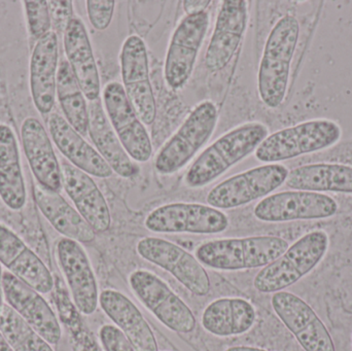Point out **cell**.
Instances as JSON below:
<instances>
[{
	"instance_id": "cell-1",
	"label": "cell",
	"mask_w": 352,
	"mask_h": 351,
	"mask_svg": "<svg viewBox=\"0 0 352 351\" xmlns=\"http://www.w3.org/2000/svg\"><path fill=\"white\" fill-rule=\"evenodd\" d=\"M268 136V127L260 122L234 128L203 150L188 168L184 183L192 189L209 185L256 150Z\"/></svg>"
},
{
	"instance_id": "cell-2",
	"label": "cell",
	"mask_w": 352,
	"mask_h": 351,
	"mask_svg": "<svg viewBox=\"0 0 352 351\" xmlns=\"http://www.w3.org/2000/svg\"><path fill=\"white\" fill-rule=\"evenodd\" d=\"M299 36V22L287 14L277 21L267 38L258 68V90L261 100L270 109H277L285 100Z\"/></svg>"
},
{
	"instance_id": "cell-3",
	"label": "cell",
	"mask_w": 352,
	"mask_h": 351,
	"mask_svg": "<svg viewBox=\"0 0 352 351\" xmlns=\"http://www.w3.org/2000/svg\"><path fill=\"white\" fill-rule=\"evenodd\" d=\"M277 236H252L206 241L197 247L195 257L203 266L219 271H241L264 268L289 249Z\"/></svg>"
},
{
	"instance_id": "cell-4",
	"label": "cell",
	"mask_w": 352,
	"mask_h": 351,
	"mask_svg": "<svg viewBox=\"0 0 352 351\" xmlns=\"http://www.w3.org/2000/svg\"><path fill=\"white\" fill-rule=\"evenodd\" d=\"M329 245L330 239L324 231L307 233L278 259L258 271L254 288L262 294H275L297 284L322 261Z\"/></svg>"
},
{
	"instance_id": "cell-5",
	"label": "cell",
	"mask_w": 352,
	"mask_h": 351,
	"mask_svg": "<svg viewBox=\"0 0 352 351\" xmlns=\"http://www.w3.org/2000/svg\"><path fill=\"white\" fill-rule=\"evenodd\" d=\"M342 130L336 122L318 119L285 128L269 135L256 150V158L267 164L320 152L336 144Z\"/></svg>"
},
{
	"instance_id": "cell-6",
	"label": "cell",
	"mask_w": 352,
	"mask_h": 351,
	"mask_svg": "<svg viewBox=\"0 0 352 351\" xmlns=\"http://www.w3.org/2000/svg\"><path fill=\"white\" fill-rule=\"evenodd\" d=\"M217 120L219 111L215 103L210 100L199 103L157 155V172L171 175L184 168L208 141L217 127Z\"/></svg>"
},
{
	"instance_id": "cell-7",
	"label": "cell",
	"mask_w": 352,
	"mask_h": 351,
	"mask_svg": "<svg viewBox=\"0 0 352 351\" xmlns=\"http://www.w3.org/2000/svg\"><path fill=\"white\" fill-rule=\"evenodd\" d=\"M128 282L142 306L167 329L179 334L195 331L197 319L194 313L158 275L138 269L131 272Z\"/></svg>"
},
{
	"instance_id": "cell-8",
	"label": "cell",
	"mask_w": 352,
	"mask_h": 351,
	"mask_svg": "<svg viewBox=\"0 0 352 351\" xmlns=\"http://www.w3.org/2000/svg\"><path fill=\"white\" fill-rule=\"evenodd\" d=\"M289 173V169L279 163L254 167L212 188L207 195V203L219 210L248 205L281 187Z\"/></svg>"
},
{
	"instance_id": "cell-9",
	"label": "cell",
	"mask_w": 352,
	"mask_h": 351,
	"mask_svg": "<svg viewBox=\"0 0 352 351\" xmlns=\"http://www.w3.org/2000/svg\"><path fill=\"white\" fill-rule=\"evenodd\" d=\"M144 226L158 234L212 235L225 232L229 218L225 212L209 205L177 202L153 210Z\"/></svg>"
},
{
	"instance_id": "cell-10",
	"label": "cell",
	"mask_w": 352,
	"mask_h": 351,
	"mask_svg": "<svg viewBox=\"0 0 352 351\" xmlns=\"http://www.w3.org/2000/svg\"><path fill=\"white\" fill-rule=\"evenodd\" d=\"M136 251L142 259L169 272L195 296L205 297L210 292L204 266L179 245L158 237H144L136 245Z\"/></svg>"
},
{
	"instance_id": "cell-11",
	"label": "cell",
	"mask_w": 352,
	"mask_h": 351,
	"mask_svg": "<svg viewBox=\"0 0 352 351\" xmlns=\"http://www.w3.org/2000/svg\"><path fill=\"white\" fill-rule=\"evenodd\" d=\"M339 205L331 196L307 191H287L267 196L254 210L258 220L287 223L332 218Z\"/></svg>"
},
{
	"instance_id": "cell-12",
	"label": "cell",
	"mask_w": 352,
	"mask_h": 351,
	"mask_svg": "<svg viewBox=\"0 0 352 351\" xmlns=\"http://www.w3.org/2000/svg\"><path fill=\"white\" fill-rule=\"evenodd\" d=\"M103 104L109 123L130 158L136 162H148L153 154L152 141L123 84L109 82L103 89Z\"/></svg>"
},
{
	"instance_id": "cell-13",
	"label": "cell",
	"mask_w": 352,
	"mask_h": 351,
	"mask_svg": "<svg viewBox=\"0 0 352 351\" xmlns=\"http://www.w3.org/2000/svg\"><path fill=\"white\" fill-rule=\"evenodd\" d=\"M209 26L208 12L186 16L176 27L165 59L164 76L173 90L186 86L192 76Z\"/></svg>"
},
{
	"instance_id": "cell-14",
	"label": "cell",
	"mask_w": 352,
	"mask_h": 351,
	"mask_svg": "<svg viewBox=\"0 0 352 351\" xmlns=\"http://www.w3.org/2000/svg\"><path fill=\"white\" fill-rule=\"evenodd\" d=\"M121 72L124 90L140 119L152 125L157 115L156 99L153 91L146 43L138 35H131L122 47Z\"/></svg>"
},
{
	"instance_id": "cell-15",
	"label": "cell",
	"mask_w": 352,
	"mask_h": 351,
	"mask_svg": "<svg viewBox=\"0 0 352 351\" xmlns=\"http://www.w3.org/2000/svg\"><path fill=\"white\" fill-rule=\"evenodd\" d=\"M273 310L305 351H336L324 321L308 303L289 292L271 298Z\"/></svg>"
},
{
	"instance_id": "cell-16",
	"label": "cell",
	"mask_w": 352,
	"mask_h": 351,
	"mask_svg": "<svg viewBox=\"0 0 352 351\" xmlns=\"http://www.w3.org/2000/svg\"><path fill=\"white\" fill-rule=\"evenodd\" d=\"M56 257L74 306L82 315H92L100 294L88 253L78 241L63 237L56 245Z\"/></svg>"
},
{
	"instance_id": "cell-17",
	"label": "cell",
	"mask_w": 352,
	"mask_h": 351,
	"mask_svg": "<svg viewBox=\"0 0 352 351\" xmlns=\"http://www.w3.org/2000/svg\"><path fill=\"white\" fill-rule=\"evenodd\" d=\"M2 284L6 304L14 309L45 341L57 346L62 337L61 326L43 294L8 271H3Z\"/></svg>"
},
{
	"instance_id": "cell-18",
	"label": "cell",
	"mask_w": 352,
	"mask_h": 351,
	"mask_svg": "<svg viewBox=\"0 0 352 351\" xmlns=\"http://www.w3.org/2000/svg\"><path fill=\"white\" fill-rule=\"evenodd\" d=\"M248 21L245 0L223 1L205 54L204 63L209 71H221L229 65L241 45Z\"/></svg>"
},
{
	"instance_id": "cell-19",
	"label": "cell",
	"mask_w": 352,
	"mask_h": 351,
	"mask_svg": "<svg viewBox=\"0 0 352 351\" xmlns=\"http://www.w3.org/2000/svg\"><path fill=\"white\" fill-rule=\"evenodd\" d=\"M0 264L41 294H49L55 288L53 274L43 260L3 224H0Z\"/></svg>"
},
{
	"instance_id": "cell-20",
	"label": "cell",
	"mask_w": 352,
	"mask_h": 351,
	"mask_svg": "<svg viewBox=\"0 0 352 351\" xmlns=\"http://www.w3.org/2000/svg\"><path fill=\"white\" fill-rule=\"evenodd\" d=\"M62 187L78 214L96 233H104L111 225V210L94 179L67 162H62Z\"/></svg>"
},
{
	"instance_id": "cell-21",
	"label": "cell",
	"mask_w": 352,
	"mask_h": 351,
	"mask_svg": "<svg viewBox=\"0 0 352 351\" xmlns=\"http://www.w3.org/2000/svg\"><path fill=\"white\" fill-rule=\"evenodd\" d=\"M23 148L36 183L49 191L59 193L62 188L61 165L43 124L27 117L21 128Z\"/></svg>"
},
{
	"instance_id": "cell-22",
	"label": "cell",
	"mask_w": 352,
	"mask_h": 351,
	"mask_svg": "<svg viewBox=\"0 0 352 351\" xmlns=\"http://www.w3.org/2000/svg\"><path fill=\"white\" fill-rule=\"evenodd\" d=\"M58 36L50 31L37 41L30 59V90L39 113L49 115L55 104L57 92Z\"/></svg>"
},
{
	"instance_id": "cell-23",
	"label": "cell",
	"mask_w": 352,
	"mask_h": 351,
	"mask_svg": "<svg viewBox=\"0 0 352 351\" xmlns=\"http://www.w3.org/2000/svg\"><path fill=\"white\" fill-rule=\"evenodd\" d=\"M99 305L116 327L127 337L138 351H159L152 328L138 307L119 291L104 290Z\"/></svg>"
},
{
	"instance_id": "cell-24",
	"label": "cell",
	"mask_w": 352,
	"mask_h": 351,
	"mask_svg": "<svg viewBox=\"0 0 352 351\" xmlns=\"http://www.w3.org/2000/svg\"><path fill=\"white\" fill-rule=\"evenodd\" d=\"M64 51L72 72L88 100L100 98L101 84L98 67L82 20L74 18L64 31Z\"/></svg>"
},
{
	"instance_id": "cell-25",
	"label": "cell",
	"mask_w": 352,
	"mask_h": 351,
	"mask_svg": "<svg viewBox=\"0 0 352 351\" xmlns=\"http://www.w3.org/2000/svg\"><path fill=\"white\" fill-rule=\"evenodd\" d=\"M50 134L62 155L80 170L90 177L107 179L113 171L99 152L58 113H52L49 121Z\"/></svg>"
},
{
	"instance_id": "cell-26",
	"label": "cell",
	"mask_w": 352,
	"mask_h": 351,
	"mask_svg": "<svg viewBox=\"0 0 352 351\" xmlns=\"http://www.w3.org/2000/svg\"><path fill=\"white\" fill-rule=\"evenodd\" d=\"M88 134L97 152L111 166L113 172L123 179H132L140 172V167L132 161L122 146L109 117L101 104L100 98L90 101Z\"/></svg>"
},
{
	"instance_id": "cell-27",
	"label": "cell",
	"mask_w": 352,
	"mask_h": 351,
	"mask_svg": "<svg viewBox=\"0 0 352 351\" xmlns=\"http://www.w3.org/2000/svg\"><path fill=\"white\" fill-rule=\"evenodd\" d=\"M256 319V309L250 301L238 297H227L207 305L201 317V325L210 335L229 338L250 332Z\"/></svg>"
},
{
	"instance_id": "cell-28",
	"label": "cell",
	"mask_w": 352,
	"mask_h": 351,
	"mask_svg": "<svg viewBox=\"0 0 352 351\" xmlns=\"http://www.w3.org/2000/svg\"><path fill=\"white\" fill-rule=\"evenodd\" d=\"M34 198L41 214L64 238L78 243H90L95 240L96 232L92 227L59 193L43 189L36 183Z\"/></svg>"
},
{
	"instance_id": "cell-29",
	"label": "cell",
	"mask_w": 352,
	"mask_h": 351,
	"mask_svg": "<svg viewBox=\"0 0 352 351\" xmlns=\"http://www.w3.org/2000/svg\"><path fill=\"white\" fill-rule=\"evenodd\" d=\"M0 199L10 210H21L27 192L18 140L12 128L0 125Z\"/></svg>"
},
{
	"instance_id": "cell-30",
	"label": "cell",
	"mask_w": 352,
	"mask_h": 351,
	"mask_svg": "<svg viewBox=\"0 0 352 351\" xmlns=\"http://www.w3.org/2000/svg\"><path fill=\"white\" fill-rule=\"evenodd\" d=\"M285 183L296 191L352 195V167L331 163L304 165L289 171Z\"/></svg>"
},
{
	"instance_id": "cell-31",
	"label": "cell",
	"mask_w": 352,
	"mask_h": 351,
	"mask_svg": "<svg viewBox=\"0 0 352 351\" xmlns=\"http://www.w3.org/2000/svg\"><path fill=\"white\" fill-rule=\"evenodd\" d=\"M57 96L66 121L82 136L88 134L89 109L69 63L62 60L58 68Z\"/></svg>"
},
{
	"instance_id": "cell-32",
	"label": "cell",
	"mask_w": 352,
	"mask_h": 351,
	"mask_svg": "<svg viewBox=\"0 0 352 351\" xmlns=\"http://www.w3.org/2000/svg\"><path fill=\"white\" fill-rule=\"evenodd\" d=\"M0 333L14 351H55L8 304L0 310Z\"/></svg>"
},
{
	"instance_id": "cell-33",
	"label": "cell",
	"mask_w": 352,
	"mask_h": 351,
	"mask_svg": "<svg viewBox=\"0 0 352 351\" xmlns=\"http://www.w3.org/2000/svg\"><path fill=\"white\" fill-rule=\"evenodd\" d=\"M26 10L29 32L37 41L50 32L52 26L49 3L45 0H30L23 2Z\"/></svg>"
},
{
	"instance_id": "cell-34",
	"label": "cell",
	"mask_w": 352,
	"mask_h": 351,
	"mask_svg": "<svg viewBox=\"0 0 352 351\" xmlns=\"http://www.w3.org/2000/svg\"><path fill=\"white\" fill-rule=\"evenodd\" d=\"M116 2L113 0H88L87 12L92 26L99 31L109 28L113 20Z\"/></svg>"
},
{
	"instance_id": "cell-35",
	"label": "cell",
	"mask_w": 352,
	"mask_h": 351,
	"mask_svg": "<svg viewBox=\"0 0 352 351\" xmlns=\"http://www.w3.org/2000/svg\"><path fill=\"white\" fill-rule=\"evenodd\" d=\"M98 336L104 351H138L116 326H102L99 329Z\"/></svg>"
},
{
	"instance_id": "cell-36",
	"label": "cell",
	"mask_w": 352,
	"mask_h": 351,
	"mask_svg": "<svg viewBox=\"0 0 352 351\" xmlns=\"http://www.w3.org/2000/svg\"><path fill=\"white\" fill-rule=\"evenodd\" d=\"M50 16L56 28L65 31L68 23L74 19V8L72 1H47Z\"/></svg>"
},
{
	"instance_id": "cell-37",
	"label": "cell",
	"mask_w": 352,
	"mask_h": 351,
	"mask_svg": "<svg viewBox=\"0 0 352 351\" xmlns=\"http://www.w3.org/2000/svg\"><path fill=\"white\" fill-rule=\"evenodd\" d=\"M210 3V0H184V10L186 16L196 14L199 12H206L207 8Z\"/></svg>"
},
{
	"instance_id": "cell-38",
	"label": "cell",
	"mask_w": 352,
	"mask_h": 351,
	"mask_svg": "<svg viewBox=\"0 0 352 351\" xmlns=\"http://www.w3.org/2000/svg\"><path fill=\"white\" fill-rule=\"evenodd\" d=\"M225 351H269L263 350V348H254V346H232V348H227Z\"/></svg>"
},
{
	"instance_id": "cell-39",
	"label": "cell",
	"mask_w": 352,
	"mask_h": 351,
	"mask_svg": "<svg viewBox=\"0 0 352 351\" xmlns=\"http://www.w3.org/2000/svg\"><path fill=\"white\" fill-rule=\"evenodd\" d=\"M0 351H14L1 333H0Z\"/></svg>"
},
{
	"instance_id": "cell-40",
	"label": "cell",
	"mask_w": 352,
	"mask_h": 351,
	"mask_svg": "<svg viewBox=\"0 0 352 351\" xmlns=\"http://www.w3.org/2000/svg\"><path fill=\"white\" fill-rule=\"evenodd\" d=\"M2 276H3V271H2L1 264H0V310L3 306V284H2Z\"/></svg>"
}]
</instances>
